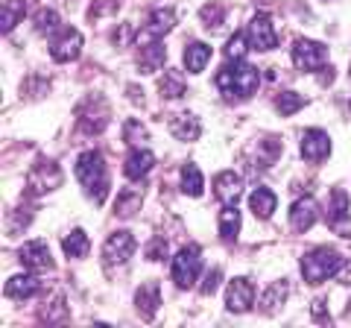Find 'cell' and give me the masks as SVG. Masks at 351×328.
Returning <instances> with one entry per match:
<instances>
[{
    "mask_svg": "<svg viewBox=\"0 0 351 328\" xmlns=\"http://www.w3.org/2000/svg\"><path fill=\"white\" fill-rule=\"evenodd\" d=\"M287 293H290V284H287V281L272 284V288L263 293V311H267V314H276L281 305L287 302Z\"/></svg>",
    "mask_w": 351,
    "mask_h": 328,
    "instance_id": "f1b7e54d",
    "label": "cell"
},
{
    "mask_svg": "<svg viewBox=\"0 0 351 328\" xmlns=\"http://www.w3.org/2000/svg\"><path fill=\"white\" fill-rule=\"evenodd\" d=\"M123 141H126V144H132V147L144 144V141H147V126L138 124V120H126V126H123Z\"/></svg>",
    "mask_w": 351,
    "mask_h": 328,
    "instance_id": "836d02e7",
    "label": "cell"
},
{
    "mask_svg": "<svg viewBox=\"0 0 351 328\" xmlns=\"http://www.w3.org/2000/svg\"><path fill=\"white\" fill-rule=\"evenodd\" d=\"M339 279H343V284H351V272H348V267H346L343 272H339Z\"/></svg>",
    "mask_w": 351,
    "mask_h": 328,
    "instance_id": "f35d334b",
    "label": "cell"
},
{
    "mask_svg": "<svg viewBox=\"0 0 351 328\" xmlns=\"http://www.w3.org/2000/svg\"><path fill=\"white\" fill-rule=\"evenodd\" d=\"M59 30V15L53 9H41L36 15V32H44V36H53Z\"/></svg>",
    "mask_w": 351,
    "mask_h": 328,
    "instance_id": "d6a6232c",
    "label": "cell"
},
{
    "mask_svg": "<svg viewBox=\"0 0 351 328\" xmlns=\"http://www.w3.org/2000/svg\"><path fill=\"white\" fill-rule=\"evenodd\" d=\"M141 202H144V194H141L138 188H123L117 194V202H114V211H117V217H132L138 209H141Z\"/></svg>",
    "mask_w": 351,
    "mask_h": 328,
    "instance_id": "cb8c5ba5",
    "label": "cell"
},
{
    "mask_svg": "<svg viewBox=\"0 0 351 328\" xmlns=\"http://www.w3.org/2000/svg\"><path fill=\"white\" fill-rule=\"evenodd\" d=\"M82 45H85V38L76 27H59L50 36V56L56 62H73V59H80Z\"/></svg>",
    "mask_w": 351,
    "mask_h": 328,
    "instance_id": "5b68a950",
    "label": "cell"
},
{
    "mask_svg": "<svg viewBox=\"0 0 351 328\" xmlns=\"http://www.w3.org/2000/svg\"><path fill=\"white\" fill-rule=\"evenodd\" d=\"M219 235H223V240H237L240 235V211L234 209V205H226L223 211H219Z\"/></svg>",
    "mask_w": 351,
    "mask_h": 328,
    "instance_id": "4316f807",
    "label": "cell"
},
{
    "mask_svg": "<svg viewBox=\"0 0 351 328\" xmlns=\"http://www.w3.org/2000/svg\"><path fill=\"white\" fill-rule=\"evenodd\" d=\"M240 194H243V179H240L237 173H232V170L217 173V179H214V196H217L219 202L234 205L240 200Z\"/></svg>",
    "mask_w": 351,
    "mask_h": 328,
    "instance_id": "9a60e30c",
    "label": "cell"
},
{
    "mask_svg": "<svg viewBox=\"0 0 351 328\" xmlns=\"http://www.w3.org/2000/svg\"><path fill=\"white\" fill-rule=\"evenodd\" d=\"M199 18L205 21V27H211V30H217L219 24H223V6H219V3H208V6H202V12H199Z\"/></svg>",
    "mask_w": 351,
    "mask_h": 328,
    "instance_id": "d590c367",
    "label": "cell"
},
{
    "mask_svg": "<svg viewBox=\"0 0 351 328\" xmlns=\"http://www.w3.org/2000/svg\"><path fill=\"white\" fill-rule=\"evenodd\" d=\"M343 270V255L331 246H316L302 258V276L307 284H322Z\"/></svg>",
    "mask_w": 351,
    "mask_h": 328,
    "instance_id": "3957f363",
    "label": "cell"
},
{
    "mask_svg": "<svg viewBox=\"0 0 351 328\" xmlns=\"http://www.w3.org/2000/svg\"><path fill=\"white\" fill-rule=\"evenodd\" d=\"M322 305H325L322 299H316V302H313V316H316L319 323H328V311L322 308Z\"/></svg>",
    "mask_w": 351,
    "mask_h": 328,
    "instance_id": "74e56055",
    "label": "cell"
},
{
    "mask_svg": "<svg viewBox=\"0 0 351 328\" xmlns=\"http://www.w3.org/2000/svg\"><path fill=\"white\" fill-rule=\"evenodd\" d=\"M276 194H272L269 188H255L249 196V209L255 217H261V220H267V217H272V211H276Z\"/></svg>",
    "mask_w": 351,
    "mask_h": 328,
    "instance_id": "44dd1931",
    "label": "cell"
},
{
    "mask_svg": "<svg viewBox=\"0 0 351 328\" xmlns=\"http://www.w3.org/2000/svg\"><path fill=\"white\" fill-rule=\"evenodd\" d=\"M246 36H249V45L255 50H272L278 45V32H276V27H272V18L267 12H261V15H255L249 21Z\"/></svg>",
    "mask_w": 351,
    "mask_h": 328,
    "instance_id": "9c48e42d",
    "label": "cell"
},
{
    "mask_svg": "<svg viewBox=\"0 0 351 328\" xmlns=\"http://www.w3.org/2000/svg\"><path fill=\"white\" fill-rule=\"evenodd\" d=\"M199 270H202V258H199V246H182L173 258V281L176 288L188 290L199 279Z\"/></svg>",
    "mask_w": 351,
    "mask_h": 328,
    "instance_id": "277c9868",
    "label": "cell"
},
{
    "mask_svg": "<svg viewBox=\"0 0 351 328\" xmlns=\"http://www.w3.org/2000/svg\"><path fill=\"white\" fill-rule=\"evenodd\" d=\"M3 293L9 299H32L41 293V281L36 276H29V272H24V276H12L6 281Z\"/></svg>",
    "mask_w": 351,
    "mask_h": 328,
    "instance_id": "d6986e66",
    "label": "cell"
},
{
    "mask_svg": "<svg viewBox=\"0 0 351 328\" xmlns=\"http://www.w3.org/2000/svg\"><path fill=\"white\" fill-rule=\"evenodd\" d=\"M164 62H167V50H164V41H147L144 47L138 50V68L141 73H156L164 68Z\"/></svg>",
    "mask_w": 351,
    "mask_h": 328,
    "instance_id": "2e32d148",
    "label": "cell"
},
{
    "mask_svg": "<svg viewBox=\"0 0 351 328\" xmlns=\"http://www.w3.org/2000/svg\"><path fill=\"white\" fill-rule=\"evenodd\" d=\"M316 220H319V205H316L313 196H302L290 205V226L295 232H307Z\"/></svg>",
    "mask_w": 351,
    "mask_h": 328,
    "instance_id": "5bb4252c",
    "label": "cell"
},
{
    "mask_svg": "<svg viewBox=\"0 0 351 328\" xmlns=\"http://www.w3.org/2000/svg\"><path fill=\"white\" fill-rule=\"evenodd\" d=\"M299 150H302L304 161H311V164L325 161L328 156H331V138H328L322 129H307V132L302 135Z\"/></svg>",
    "mask_w": 351,
    "mask_h": 328,
    "instance_id": "8fae6325",
    "label": "cell"
},
{
    "mask_svg": "<svg viewBox=\"0 0 351 328\" xmlns=\"http://www.w3.org/2000/svg\"><path fill=\"white\" fill-rule=\"evenodd\" d=\"M24 15H27L24 0H3V9H0V27H3V32H12Z\"/></svg>",
    "mask_w": 351,
    "mask_h": 328,
    "instance_id": "d4e9b609",
    "label": "cell"
},
{
    "mask_svg": "<svg viewBox=\"0 0 351 328\" xmlns=\"http://www.w3.org/2000/svg\"><path fill=\"white\" fill-rule=\"evenodd\" d=\"M76 179L82 182L85 194L91 196L97 205L106 202L112 185H108V167H106V161H103V156L97 150H88V152H82V156L76 159Z\"/></svg>",
    "mask_w": 351,
    "mask_h": 328,
    "instance_id": "7a4b0ae2",
    "label": "cell"
},
{
    "mask_svg": "<svg viewBox=\"0 0 351 328\" xmlns=\"http://www.w3.org/2000/svg\"><path fill=\"white\" fill-rule=\"evenodd\" d=\"M64 179V173L56 161H50V159H41L32 164V170H29V176H27V188L32 194H47V191H56L59 185Z\"/></svg>",
    "mask_w": 351,
    "mask_h": 328,
    "instance_id": "8992f818",
    "label": "cell"
},
{
    "mask_svg": "<svg viewBox=\"0 0 351 328\" xmlns=\"http://www.w3.org/2000/svg\"><path fill=\"white\" fill-rule=\"evenodd\" d=\"M219 279H223V272H219V270L214 267V270L202 279V284H199V293H202V296H211V293L219 288Z\"/></svg>",
    "mask_w": 351,
    "mask_h": 328,
    "instance_id": "8d00e7d4",
    "label": "cell"
},
{
    "mask_svg": "<svg viewBox=\"0 0 351 328\" xmlns=\"http://www.w3.org/2000/svg\"><path fill=\"white\" fill-rule=\"evenodd\" d=\"M211 47L208 45H202V41H193L191 47H184V68H188L191 73H199L205 65H208V59H211Z\"/></svg>",
    "mask_w": 351,
    "mask_h": 328,
    "instance_id": "603a6c76",
    "label": "cell"
},
{
    "mask_svg": "<svg viewBox=\"0 0 351 328\" xmlns=\"http://www.w3.org/2000/svg\"><path fill=\"white\" fill-rule=\"evenodd\" d=\"M252 305H255V284L249 279H232L228 281V290H226V308L234 311V314H246Z\"/></svg>",
    "mask_w": 351,
    "mask_h": 328,
    "instance_id": "30bf717a",
    "label": "cell"
},
{
    "mask_svg": "<svg viewBox=\"0 0 351 328\" xmlns=\"http://www.w3.org/2000/svg\"><path fill=\"white\" fill-rule=\"evenodd\" d=\"M328 59V47L319 45V41H311V38H299L293 45V65L304 73L311 71H319Z\"/></svg>",
    "mask_w": 351,
    "mask_h": 328,
    "instance_id": "ba28073f",
    "label": "cell"
},
{
    "mask_svg": "<svg viewBox=\"0 0 351 328\" xmlns=\"http://www.w3.org/2000/svg\"><path fill=\"white\" fill-rule=\"evenodd\" d=\"M173 27H176V12L173 9H156V12L149 15V21H147V36L161 38V36H167Z\"/></svg>",
    "mask_w": 351,
    "mask_h": 328,
    "instance_id": "7402d4cb",
    "label": "cell"
},
{
    "mask_svg": "<svg viewBox=\"0 0 351 328\" xmlns=\"http://www.w3.org/2000/svg\"><path fill=\"white\" fill-rule=\"evenodd\" d=\"M132 253H135V237H132V232H114L103 246V258L108 264H126Z\"/></svg>",
    "mask_w": 351,
    "mask_h": 328,
    "instance_id": "4fadbf2b",
    "label": "cell"
},
{
    "mask_svg": "<svg viewBox=\"0 0 351 328\" xmlns=\"http://www.w3.org/2000/svg\"><path fill=\"white\" fill-rule=\"evenodd\" d=\"M152 167H156V156H152L149 150H132L126 156V161H123V173H126V179H132V182L144 179Z\"/></svg>",
    "mask_w": 351,
    "mask_h": 328,
    "instance_id": "ac0fdd59",
    "label": "cell"
},
{
    "mask_svg": "<svg viewBox=\"0 0 351 328\" xmlns=\"http://www.w3.org/2000/svg\"><path fill=\"white\" fill-rule=\"evenodd\" d=\"M21 264L32 272H44V270H53V258H50V249L44 240H27L21 246Z\"/></svg>",
    "mask_w": 351,
    "mask_h": 328,
    "instance_id": "7c38bea8",
    "label": "cell"
},
{
    "mask_svg": "<svg viewBox=\"0 0 351 328\" xmlns=\"http://www.w3.org/2000/svg\"><path fill=\"white\" fill-rule=\"evenodd\" d=\"M62 249L68 258H85L88 249H91V240H88V235L82 232V229H73V232L62 240Z\"/></svg>",
    "mask_w": 351,
    "mask_h": 328,
    "instance_id": "484cf974",
    "label": "cell"
},
{
    "mask_svg": "<svg viewBox=\"0 0 351 328\" xmlns=\"http://www.w3.org/2000/svg\"><path fill=\"white\" fill-rule=\"evenodd\" d=\"M158 91L164 97H170V100H176V97H184V91H188V85H184V80L176 71H167L161 76V82H158Z\"/></svg>",
    "mask_w": 351,
    "mask_h": 328,
    "instance_id": "f546056e",
    "label": "cell"
},
{
    "mask_svg": "<svg viewBox=\"0 0 351 328\" xmlns=\"http://www.w3.org/2000/svg\"><path fill=\"white\" fill-rule=\"evenodd\" d=\"M144 258L152 261V264H158V261H167V240L164 237H152L147 249H144Z\"/></svg>",
    "mask_w": 351,
    "mask_h": 328,
    "instance_id": "e575fe53",
    "label": "cell"
},
{
    "mask_svg": "<svg viewBox=\"0 0 351 328\" xmlns=\"http://www.w3.org/2000/svg\"><path fill=\"white\" fill-rule=\"evenodd\" d=\"M205 188V179H202V173L196 164H184L182 167V191L188 194V196H199Z\"/></svg>",
    "mask_w": 351,
    "mask_h": 328,
    "instance_id": "83f0119b",
    "label": "cell"
},
{
    "mask_svg": "<svg viewBox=\"0 0 351 328\" xmlns=\"http://www.w3.org/2000/svg\"><path fill=\"white\" fill-rule=\"evenodd\" d=\"M348 209H351L348 194L343 188H334L325 220H328V229H331L334 235H339V237H351V214H348Z\"/></svg>",
    "mask_w": 351,
    "mask_h": 328,
    "instance_id": "52a82bcc",
    "label": "cell"
},
{
    "mask_svg": "<svg viewBox=\"0 0 351 328\" xmlns=\"http://www.w3.org/2000/svg\"><path fill=\"white\" fill-rule=\"evenodd\" d=\"M170 132H173L176 141H196L202 135V124H199V117L196 115L184 112V115L170 117Z\"/></svg>",
    "mask_w": 351,
    "mask_h": 328,
    "instance_id": "ffe728a7",
    "label": "cell"
},
{
    "mask_svg": "<svg viewBox=\"0 0 351 328\" xmlns=\"http://www.w3.org/2000/svg\"><path fill=\"white\" fill-rule=\"evenodd\" d=\"M258 82H261L258 68L243 59L223 65L217 73V89L223 91L228 100H249V97L258 91Z\"/></svg>",
    "mask_w": 351,
    "mask_h": 328,
    "instance_id": "6da1fadb",
    "label": "cell"
},
{
    "mask_svg": "<svg viewBox=\"0 0 351 328\" xmlns=\"http://www.w3.org/2000/svg\"><path fill=\"white\" fill-rule=\"evenodd\" d=\"M302 106H304V97H302V94H295V91H281V94H278V100H276L278 115H284V117L295 115Z\"/></svg>",
    "mask_w": 351,
    "mask_h": 328,
    "instance_id": "4dcf8cb0",
    "label": "cell"
},
{
    "mask_svg": "<svg viewBox=\"0 0 351 328\" xmlns=\"http://www.w3.org/2000/svg\"><path fill=\"white\" fill-rule=\"evenodd\" d=\"M249 45V36H246V32H237V36H232V38H228V45H226V59L228 62H237V59H243L246 56V47Z\"/></svg>",
    "mask_w": 351,
    "mask_h": 328,
    "instance_id": "1f68e13d",
    "label": "cell"
},
{
    "mask_svg": "<svg viewBox=\"0 0 351 328\" xmlns=\"http://www.w3.org/2000/svg\"><path fill=\"white\" fill-rule=\"evenodd\" d=\"M158 305H161V288H158V281H144L138 288L135 293V308L138 314L144 316V320H152L158 311Z\"/></svg>",
    "mask_w": 351,
    "mask_h": 328,
    "instance_id": "e0dca14e",
    "label": "cell"
}]
</instances>
